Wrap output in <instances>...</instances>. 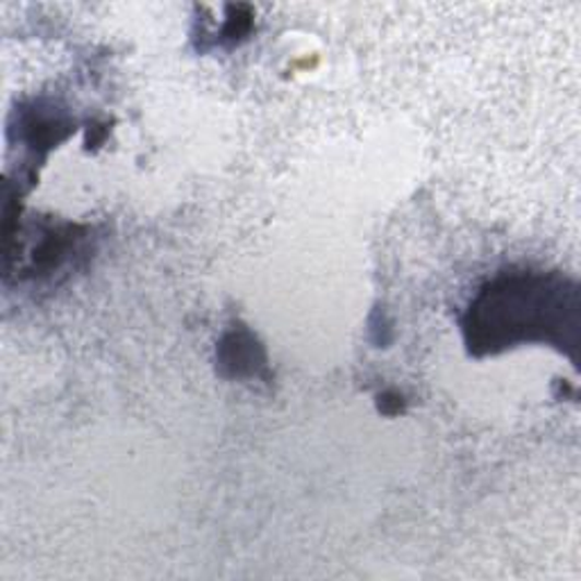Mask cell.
Wrapping results in <instances>:
<instances>
[{"label": "cell", "instance_id": "1", "mask_svg": "<svg viewBox=\"0 0 581 581\" xmlns=\"http://www.w3.org/2000/svg\"><path fill=\"white\" fill-rule=\"evenodd\" d=\"M579 294L561 275L511 273L490 282L473 300L463 332L471 353L498 355L530 341L564 343L577 336Z\"/></svg>", "mask_w": 581, "mask_h": 581}, {"label": "cell", "instance_id": "2", "mask_svg": "<svg viewBox=\"0 0 581 581\" xmlns=\"http://www.w3.org/2000/svg\"><path fill=\"white\" fill-rule=\"evenodd\" d=\"M221 366L232 368V375H257V366H264V353L250 332H232L221 345Z\"/></svg>", "mask_w": 581, "mask_h": 581}, {"label": "cell", "instance_id": "3", "mask_svg": "<svg viewBox=\"0 0 581 581\" xmlns=\"http://www.w3.org/2000/svg\"><path fill=\"white\" fill-rule=\"evenodd\" d=\"M404 410V402H402V395H395V393H384L380 395V412L387 414V416H395Z\"/></svg>", "mask_w": 581, "mask_h": 581}]
</instances>
